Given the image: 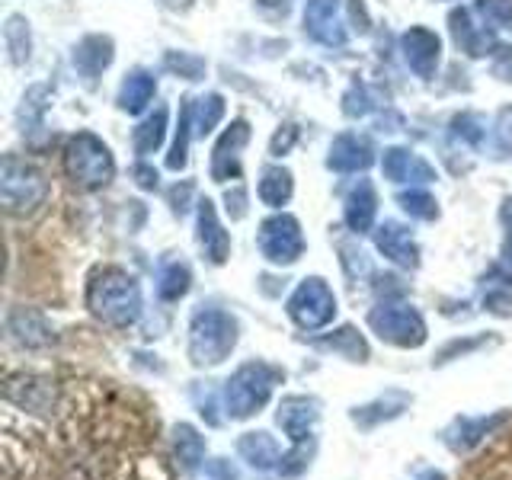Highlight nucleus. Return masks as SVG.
<instances>
[{"instance_id":"nucleus-18","label":"nucleus","mask_w":512,"mask_h":480,"mask_svg":"<svg viewBox=\"0 0 512 480\" xmlns=\"http://www.w3.org/2000/svg\"><path fill=\"white\" fill-rule=\"evenodd\" d=\"M320 349H333V352H343V356L349 359H365L368 356V349L362 343V336L352 330V327H343V330H336L333 336H324V340H317Z\"/></svg>"},{"instance_id":"nucleus-22","label":"nucleus","mask_w":512,"mask_h":480,"mask_svg":"<svg viewBox=\"0 0 512 480\" xmlns=\"http://www.w3.org/2000/svg\"><path fill=\"white\" fill-rule=\"evenodd\" d=\"M484 308L500 314V317H509L512 314V282L509 279H490L487 288H484Z\"/></svg>"},{"instance_id":"nucleus-7","label":"nucleus","mask_w":512,"mask_h":480,"mask_svg":"<svg viewBox=\"0 0 512 480\" xmlns=\"http://www.w3.org/2000/svg\"><path fill=\"white\" fill-rule=\"evenodd\" d=\"M260 247L266 253V260H272V263H295L304 250L298 221L288 218V215L266 221L263 231H260Z\"/></svg>"},{"instance_id":"nucleus-19","label":"nucleus","mask_w":512,"mask_h":480,"mask_svg":"<svg viewBox=\"0 0 512 480\" xmlns=\"http://www.w3.org/2000/svg\"><path fill=\"white\" fill-rule=\"evenodd\" d=\"M407 407V397H391V400H378V404H368L362 410H352V423H359V426H375L378 420H391V416H397L400 410Z\"/></svg>"},{"instance_id":"nucleus-24","label":"nucleus","mask_w":512,"mask_h":480,"mask_svg":"<svg viewBox=\"0 0 512 480\" xmlns=\"http://www.w3.org/2000/svg\"><path fill=\"white\" fill-rule=\"evenodd\" d=\"M151 93H154L151 77H144V74L128 77V84H125V90H122V106L135 112V109H141L144 103L151 100Z\"/></svg>"},{"instance_id":"nucleus-4","label":"nucleus","mask_w":512,"mask_h":480,"mask_svg":"<svg viewBox=\"0 0 512 480\" xmlns=\"http://www.w3.org/2000/svg\"><path fill=\"white\" fill-rule=\"evenodd\" d=\"M288 314H292L295 324L304 330L324 327L336 314V298L324 279H304L298 285V292L292 295V301H288Z\"/></svg>"},{"instance_id":"nucleus-11","label":"nucleus","mask_w":512,"mask_h":480,"mask_svg":"<svg viewBox=\"0 0 512 480\" xmlns=\"http://www.w3.org/2000/svg\"><path fill=\"white\" fill-rule=\"evenodd\" d=\"M7 400L13 404H20L23 410H36V413H45L52 407V388H48V381H39V378H10L7 381Z\"/></svg>"},{"instance_id":"nucleus-3","label":"nucleus","mask_w":512,"mask_h":480,"mask_svg":"<svg viewBox=\"0 0 512 480\" xmlns=\"http://www.w3.org/2000/svg\"><path fill=\"white\" fill-rule=\"evenodd\" d=\"M237 343V324L224 311H199L189 327V352L196 365H218Z\"/></svg>"},{"instance_id":"nucleus-1","label":"nucleus","mask_w":512,"mask_h":480,"mask_svg":"<svg viewBox=\"0 0 512 480\" xmlns=\"http://www.w3.org/2000/svg\"><path fill=\"white\" fill-rule=\"evenodd\" d=\"M87 304L96 317L106 320V324L128 327V324H135L141 314V292L132 276H125L119 269H106L100 276H93Z\"/></svg>"},{"instance_id":"nucleus-14","label":"nucleus","mask_w":512,"mask_h":480,"mask_svg":"<svg viewBox=\"0 0 512 480\" xmlns=\"http://www.w3.org/2000/svg\"><path fill=\"white\" fill-rule=\"evenodd\" d=\"M199 228H202V247L205 253L212 256V263H224L228 260V234L221 231V224L215 221V208L212 202H202V212H199Z\"/></svg>"},{"instance_id":"nucleus-26","label":"nucleus","mask_w":512,"mask_h":480,"mask_svg":"<svg viewBox=\"0 0 512 480\" xmlns=\"http://www.w3.org/2000/svg\"><path fill=\"white\" fill-rule=\"evenodd\" d=\"M480 10H484V16L496 26L512 23V4H509V0H480Z\"/></svg>"},{"instance_id":"nucleus-16","label":"nucleus","mask_w":512,"mask_h":480,"mask_svg":"<svg viewBox=\"0 0 512 480\" xmlns=\"http://www.w3.org/2000/svg\"><path fill=\"white\" fill-rule=\"evenodd\" d=\"M202 455H205V439L199 436V432L186 423L176 426V458H180L183 471H196Z\"/></svg>"},{"instance_id":"nucleus-8","label":"nucleus","mask_w":512,"mask_h":480,"mask_svg":"<svg viewBox=\"0 0 512 480\" xmlns=\"http://www.w3.org/2000/svg\"><path fill=\"white\" fill-rule=\"evenodd\" d=\"M45 196V183L29 167H16L7 160V180H4V202L10 212H26Z\"/></svg>"},{"instance_id":"nucleus-25","label":"nucleus","mask_w":512,"mask_h":480,"mask_svg":"<svg viewBox=\"0 0 512 480\" xmlns=\"http://www.w3.org/2000/svg\"><path fill=\"white\" fill-rule=\"evenodd\" d=\"M160 135H164V112H157V119H151V122H144L141 125V132H138V151L141 154H148V151H154L157 144H160Z\"/></svg>"},{"instance_id":"nucleus-29","label":"nucleus","mask_w":512,"mask_h":480,"mask_svg":"<svg viewBox=\"0 0 512 480\" xmlns=\"http://www.w3.org/2000/svg\"><path fill=\"white\" fill-rule=\"evenodd\" d=\"M506 263L512 266V240H509V244H506Z\"/></svg>"},{"instance_id":"nucleus-23","label":"nucleus","mask_w":512,"mask_h":480,"mask_svg":"<svg viewBox=\"0 0 512 480\" xmlns=\"http://www.w3.org/2000/svg\"><path fill=\"white\" fill-rule=\"evenodd\" d=\"M288 192H292V180H288L285 170H269L266 180L260 183V196L266 205H282L288 199Z\"/></svg>"},{"instance_id":"nucleus-20","label":"nucleus","mask_w":512,"mask_h":480,"mask_svg":"<svg viewBox=\"0 0 512 480\" xmlns=\"http://www.w3.org/2000/svg\"><path fill=\"white\" fill-rule=\"evenodd\" d=\"M346 218H349V224L356 231H365L368 224H372V218H375V196H372V186H368V183H362L356 196L349 199Z\"/></svg>"},{"instance_id":"nucleus-9","label":"nucleus","mask_w":512,"mask_h":480,"mask_svg":"<svg viewBox=\"0 0 512 480\" xmlns=\"http://www.w3.org/2000/svg\"><path fill=\"white\" fill-rule=\"evenodd\" d=\"M317 416H320L317 400H311V397H288V400H282L276 420L285 429L288 439H292L295 445H304V442L311 439L314 426H317Z\"/></svg>"},{"instance_id":"nucleus-6","label":"nucleus","mask_w":512,"mask_h":480,"mask_svg":"<svg viewBox=\"0 0 512 480\" xmlns=\"http://www.w3.org/2000/svg\"><path fill=\"white\" fill-rule=\"evenodd\" d=\"M372 327L378 330L381 340L394 346H420L426 340V324L413 308H378L372 314Z\"/></svg>"},{"instance_id":"nucleus-28","label":"nucleus","mask_w":512,"mask_h":480,"mask_svg":"<svg viewBox=\"0 0 512 480\" xmlns=\"http://www.w3.org/2000/svg\"><path fill=\"white\" fill-rule=\"evenodd\" d=\"M208 471H212L218 480H237V471H234V464L231 461H224V458H218V461H212L208 464Z\"/></svg>"},{"instance_id":"nucleus-30","label":"nucleus","mask_w":512,"mask_h":480,"mask_svg":"<svg viewBox=\"0 0 512 480\" xmlns=\"http://www.w3.org/2000/svg\"><path fill=\"white\" fill-rule=\"evenodd\" d=\"M426 480H442L439 474H426Z\"/></svg>"},{"instance_id":"nucleus-21","label":"nucleus","mask_w":512,"mask_h":480,"mask_svg":"<svg viewBox=\"0 0 512 480\" xmlns=\"http://www.w3.org/2000/svg\"><path fill=\"white\" fill-rule=\"evenodd\" d=\"M157 292L164 301H176V298H183L189 292V269L180 266V263H170L164 272H160V285H157Z\"/></svg>"},{"instance_id":"nucleus-2","label":"nucleus","mask_w":512,"mask_h":480,"mask_svg":"<svg viewBox=\"0 0 512 480\" xmlns=\"http://www.w3.org/2000/svg\"><path fill=\"white\" fill-rule=\"evenodd\" d=\"M282 368L266 365V362H250L244 368H237L231 375L228 388H224V407H228L231 420H250V416L260 410L272 388L282 381Z\"/></svg>"},{"instance_id":"nucleus-10","label":"nucleus","mask_w":512,"mask_h":480,"mask_svg":"<svg viewBox=\"0 0 512 480\" xmlns=\"http://www.w3.org/2000/svg\"><path fill=\"white\" fill-rule=\"evenodd\" d=\"M237 452L244 455V461H250L256 471H272L282 464V452L276 439L269 436V432H247V436H240L237 442Z\"/></svg>"},{"instance_id":"nucleus-15","label":"nucleus","mask_w":512,"mask_h":480,"mask_svg":"<svg viewBox=\"0 0 512 480\" xmlns=\"http://www.w3.org/2000/svg\"><path fill=\"white\" fill-rule=\"evenodd\" d=\"M407 58H410V64L416 71L426 74L439 58V39L429 36V32H423V29L410 32V36H407Z\"/></svg>"},{"instance_id":"nucleus-17","label":"nucleus","mask_w":512,"mask_h":480,"mask_svg":"<svg viewBox=\"0 0 512 480\" xmlns=\"http://www.w3.org/2000/svg\"><path fill=\"white\" fill-rule=\"evenodd\" d=\"M506 420H509L506 413L493 416V420H458L455 429L461 432V436H458V439H448V445H452L455 452H461V448H471V445H477L484 436H490V432H493L496 426H503Z\"/></svg>"},{"instance_id":"nucleus-13","label":"nucleus","mask_w":512,"mask_h":480,"mask_svg":"<svg viewBox=\"0 0 512 480\" xmlns=\"http://www.w3.org/2000/svg\"><path fill=\"white\" fill-rule=\"evenodd\" d=\"M378 247L384 256H391L394 263L400 266H416V247L410 234L400 228V224H384V228L378 231Z\"/></svg>"},{"instance_id":"nucleus-27","label":"nucleus","mask_w":512,"mask_h":480,"mask_svg":"<svg viewBox=\"0 0 512 480\" xmlns=\"http://www.w3.org/2000/svg\"><path fill=\"white\" fill-rule=\"evenodd\" d=\"M400 202H404V208H407L410 215H420V218H432V215H436V208H432V199L423 196V192H410V196H404Z\"/></svg>"},{"instance_id":"nucleus-5","label":"nucleus","mask_w":512,"mask_h":480,"mask_svg":"<svg viewBox=\"0 0 512 480\" xmlns=\"http://www.w3.org/2000/svg\"><path fill=\"white\" fill-rule=\"evenodd\" d=\"M68 170H71V176H74L77 183H84V186H103L109 176H112L109 151L93 135H80L71 144Z\"/></svg>"},{"instance_id":"nucleus-12","label":"nucleus","mask_w":512,"mask_h":480,"mask_svg":"<svg viewBox=\"0 0 512 480\" xmlns=\"http://www.w3.org/2000/svg\"><path fill=\"white\" fill-rule=\"evenodd\" d=\"M10 333L16 336V343H23L29 349H39L52 343V330H48L45 317L36 311H13L10 314Z\"/></svg>"}]
</instances>
